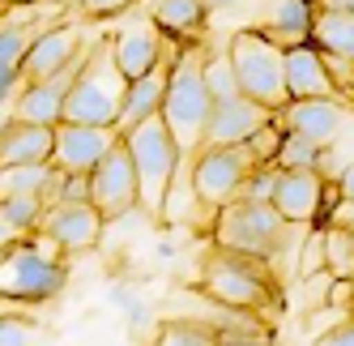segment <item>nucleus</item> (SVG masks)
<instances>
[{"mask_svg":"<svg viewBox=\"0 0 354 346\" xmlns=\"http://www.w3.org/2000/svg\"><path fill=\"white\" fill-rule=\"evenodd\" d=\"M320 150L324 145H316V141H308V137H295V133H286V141H282V154H277V167H316L320 163Z\"/></svg>","mask_w":354,"mask_h":346,"instance_id":"nucleus-29","label":"nucleus"},{"mask_svg":"<svg viewBox=\"0 0 354 346\" xmlns=\"http://www.w3.org/2000/svg\"><path fill=\"white\" fill-rule=\"evenodd\" d=\"M90 201L98 206V214L107 222L141 210V184H137V167H133V154H129V145H124V137L103 154V163L90 171Z\"/></svg>","mask_w":354,"mask_h":346,"instance_id":"nucleus-9","label":"nucleus"},{"mask_svg":"<svg viewBox=\"0 0 354 346\" xmlns=\"http://www.w3.org/2000/svg\"><path fill=\"white\" fill-rule=\"evenodd\" d=\"M103 227H107V218L98 214L94 201H56L52 210L43 214V222H39V231L52 235L64 257L90 253L94 244L103 239Z\"/></svg>","mask_w":354,"mask_h":346,"instance_id":"nucleus-10","label":"nucleus"},{"mask_svg":"<svg viewBox=\"0 0 354 346\" xmlns=\"http://www.w3.org/2000/svg\"><path fill=\"white\" fill-rule=\"evenodd\" d=\"M86 52L82 47V30L77 26H47L35 43H30V52H26V60H21V78L26 82H47V78H56V73L64 69V64H73Z\"/></svg>","mask_w":354,"mask_h":346,"instance_id":"nucleus-15","label":"nucleus"},{"mask_svg":"<svg viewBox=\"0 0 354 346\" xmlns=\"http://www.w3.org/2000/svg\"><path fill=\"white\" fill-rule=\"evenodd\" d=\"M162 30L154 26V21H141V26H124L111 43H115V60L124 69V78H141V73H149L158 60H162Z\"/></svg>","mask_w":354,"mask_h":346,"instance_id":"nucleus-19","label":"nucleus"},{"mask_svg":"<svg viewBox=\"0 0 354 346\" xmlns=\"http://www.w3.org/2000/svg\"><path fill=\"white\" fill-rule=\"evenodd\" d=\"M231 52V64L239 73V86L248 98L282 111L290 103V86H286V47L269 39L265 30H239L226 43Z\"/></svg>","mask_w":354,"mask_h":346,"instance_id":"nucleus-7","label":"nucleus"},{"mask_svg":"<svg viewBox=\"0 0 354 346\" xmlns=\"http://www.w3.org/2000/svg\"><path fill=\"white\" fill-rule=\"evenodd\" d=\"M205 56L196 43L180 47V56L171 64V82H167V98H162V120L180 145V154L192 158L201 150V137H205V125H209V111H214V98H209V86H205Z\"/></svg>","mask_w":354,"mask_h":346,"instance_id":"nucleus-2","label":"nucleus"},{"mask_svg":"<svg viewBox=\"0 0 354 346\" xmlns=\"http://www.w3.org/2000/svg\"><path fill=\"white\" fill-rule=\"evenodd\" d=\"M337 188H342L346 197H354V158L346 163V171H342V180H337Z\"/></svg>","mask_w":354,"mask_h":346,"instance_id":"nucleus-38","label":"nucleus"},{"mask_svg":"<svg viewBox=\"0 0 354 346\" xmlns=\"http://www.w3.org/2000/svg\"><path fill=\"white\" fill-rule=\"evenodd\" d=\"M201 291L222 308H243L257 316H269L282 304V282L273 278L269 261L222 248V244H214V253L201 265Z\"/></svg>","mask_w":354,"mask_h":346,"instance_id":"nucleus-1","label":"nucleus"},{"mask_svg":"<svg viewBox=\"0 0 354 346\" xmlns=\"http://www.w3.org/2000/svg\"><path fill=\"white\" fill-rule=\"evenodd\" d=\"M205 17H209L205 0H154V26L167 39H196Z\"/></svg>","mask_w":354,"mask_h":346,"instance_id":"nucleus-21","label":"nucleus"},{"mask_svg":"<svg viewBox=\"0 0 354 346\" xmlns=\"http://www.w3.org/2000/svg\"><path fill=\"white\" fill-rule=\"evenodd\" d=\"M218 346H269V329H265V325H239V329H222Z\"/></svg>","mask_w":354,"mask_h":346,"instance_id":"nucleus-32","label":"nucleus"},{"mask_svg":"<svg viewBox=\"0 0 354 346\" xmlns=\"http://www.w3.org/2000/svg\"><path fill=\"white\" fill-rule=\"evenodd\" d=\"M316 9H342V13H354V0H316Z\"/></svg>","mask_w":354,"mask_h":346,"instance_id":"nucleus-39","label":"nucleus"},{"mask_svg":"<svg viewBox=\"0 0 354 346\" xmlns=\"http://www.w3.org/2000/svg\"><path fill=\"white\" fill-rule=\"evenodd\" d=\"M222 329L214 320H196V316H180V320H162L154 346H218Z\"/></svg>","mask_w":354,"mask_h":346,"instance_id":"nucleus-23","label":"nucleus"},{"mask_svg":"<svg viewBox=\"0 0 354 346\" xmlns=\"http://www.w3.org/2000/svg\"><path fill=\"white\" fill-rule=\"evenodd\" d=\"M39 342V320L26 312H5L0 316V346H35Z\"/></svg>","mask_w":354,"mask_h":346,"instance_id":"nucleus-28","label":"nucleus"},{"mask_svg":"<svg viewBox=\"0 0 354 346\" xmlns=\"http://www.w3.org/2000/svg\"><path fill=\"white\" fill-rule=\"evenodd\" d=\"M205 86H209V98H214V103H226V98H239V94H243L239 73H235V64H231V52L205 56Z\"/></svg>","mask_w":354,"mask_h":346,"instance_id":"nucleus-24","label":"nucleus"},{"mask_svg":"<svg viewBox=\"0 0 354 346\" xmlns=\"http://www.w3.org/2000/svg\"><path fill=\"white\" fill-rule=\"evenodd\" d=\"M320 227H346V231H354V197H346V192H342L337 201H333V210L324 214Z\"/></svg>","mask_w":354,"mask_h":346,"instance_id":"nucleus-34","label":"nucleus"},{"mask_svg":"<svg viewBox=\"0 0 354 346\" xmlns=\"http://www.w3.org/2000/svg\"><path fill=\"white\" fill-rule=\"evenodd\" d=\"M68 282L64 269V253L52 235L30 231L21 244L0 257V295L5 300H26V304H43L56 300Z\"/></svg>","mask_w":354,"mask_h":346,"instance_id":"nucleus-4","label":"nucleus"},{"mask_svg":"<svg viewBox=\"0 0 354 346\" xmlns=\"http://www.w3.org/2000/svg\"><path fill=\"white\" fill-rule=\"evenodd\" d=\"M26 235H30V231H21L17 222L9 218V210L0 206V257H5V253L13 248V244H21V239H26Z\"/></svg>","mask_w":354,"mask_h":346,"instance_id":"nucleus-35","label":"nucleus"},{"mask_svg":"<svg viewBox=\"0 0 354 346\" xmlns=\"http://www.w3.org/2000/svg\"><path fill=\"white\" fill-rule=\"evenodd\" d=\"M56 154V129L30 125V120L9 116L0 129V163H52Z\"/></svg>","mask_w":354,"mask_h":346,"instance_id":"nucleus-18","label":"nucleus"},{"mask_svg":"<svg viewBox=\"0 0 354 346\" xmlns=\"http://www.w3.org/2000/svg\"><path fill=\"white\" fill-rule=\"evenodd\" d=\"M124 145L133 154V167H137V184H141V210L149 218H162V206H167V192H171V180L180 171L184 154L175 145L171 129L162 116H149L141 125H133L124 133Z\"/></svg>","mask_w":354,"mask_h":346,"instance_id":"nucleus-6","label":"nucleus"},{"mask_svg":"<svg viewBox=\"0 0 354 346\" xmlns=\"http://www.w3.org/2000/svg\"><path fill=\"white\" fill-rule=\"evenodd\" d=\"M277 176H282V167H277V163H261V167L243 180V192H239V197H257V201H269Z\"/></svg>","mask_w":354,"mask_h":346,"instance_id":"nucleus-31","label":"nucleus"},{"mask_svg":"<svg viewBox=\"0 0 354 346\" xmlns=\"http://www.w3.org/2000/svg\"><path fill=\"white\" fill-rule=\"evenodd\" d=\"M5 5H17V0H0V9H5Z\"/></svg>","mask_w":354,"mask_h":346,"instance_id":"nucleus-42","label":"nucleus"},{"mask_svg":"<svg viewBox=\"0 0 354 346\" xmlns=\"http://www.w3.org/2000/svg\"><path fill=\"white\" fill-rule=\"evenodd\" d=\"M56 5H77V0H56Z\"/></svg>","mask_w":354,"mask_h":346,"instance_id":"nucleus-41","label":"nucleus"},{"mask_svg":"<svg viewBox=\"0 0 354 346\" xmlns=\"http://www.w3.org/2000/svg\"><path fill=\"white\" fill-rule=\"evenodd\" d=\"M171 64H175V56H167V52H162V60H158L154 69L129 82V98H124L120 125H115L120 133H129L133 125H141V120H149V116H158V111H162L167 82H171Z\"/></svg>","mask_w":354,"mask_h":346,"instance_id":"nucleus-17","label":"nucleus"},{"mask_svg":"<svg viewBox=\"0 0 354 346\" xmlns=\"http://www.w3.org/2000/svg\"><path fill=\"white\" fill-rule=\"evenodd\" d=\"M324 269L333 278H354V235L346 227H324Z\"/></svg>","mask_w":354,"mask_h":346,"instance_id":"nucleus-25","label":"nucleus"},{"mask_svg":"<svg viewBox=\"0 0 354 346\" xmlns=\"http://www.w3.org/2000/svg\"><path fill=\"white\" fill-rule=\"evenodd\" d=\"M324 188H328V180L320 176L316 167H295V171L282 167V176H277L269 201L282 210L286 222L312 227V222H320V210H324Z\"/></svg>","mask_w":354,"mask_h":346,"instance_id":"nucleus-13","label":"nucleus"},{"mask_svg":"<svg viewBox=\"0 0 354 346\" xmlns=\"http://www.w3.org/2000/svg\"><path fill=\"white\" fill-rule=\"evenodd\" d=\"M295 274L299 278H308V274H324V227H312L308 239H303V248H299V265H295Z\"/></svg>","mask_w":354,"mask_h":346,"instance_id":"nucleus-30","label":"nucleus"},{"mask_svg":"<svg viewBox=\"0 0 354 346\" xmlns=\"http://www.w3.org/2000/svg\"><path fill=\"white\" fill-rule=\"evenodd\" d=\"M209 9H231V5H239V0H205Z\"/></svg>","mask_w":354,"mask_h":346,"instance_id":"nucleus-40","label":"nucleus"},{"mask_svg":"<svg viewBox=\"0 0 354 346\" xmlns=\"http://www.w3.org/2000/svg\"><path fill=\"white\" fill-rule=\"evenodd\" d=\"M350 235H354V231H350Z\"/></svg>","mask_w":354,"mask_h":346,"instance_id":"nucleus-43","label":"nucleus"},{"mask_svg":"<svg viewBox=\"0 0 354 346\" xmlns=\"http://www.w3.org/2000/svg\"><path fill=\"white\" fill-rule=\"evenodd\" d=\"M316 346H354V316H346L342 325H333L328 334H320Z\"/></svg>","mask_w":354,"mask_h":346,"instance_id":"nucleus-36","label":"nucleus"},{"mask_svg":"<svg viewBox=\"0 0 354 346\" xmlns=\"http://www.w3.org/2000/svg\"><path fill=\"white\" fill-rule=\"evenodd\" d=\"M290 231H295V222H286L273 201H257V197H235V201H226L214 214V244L261 257V261L282 257Z\"/></svg>","mask_w":354,"mask_h":346,"instance_id":"nucleus-5","label":"nucleus"},{"mask_svg":"<svg viewBox=\"0 0 354 346\" xmlns=\"http://www.w3.org/2000/svg\"><path fill=\"white\" fill-rule=\"evenodd\" d=\"M273 116L286 133L308 137L316 145H337V137L346 129V103L342 98H290V103Z\"/></svg>","mask_w":354,"mask_h":346,"instance_id":"nucleus-11","label":"nucleus"},{"mask_svg":"<svg viewBox=\"0 0 354 346\" xmlns=\"http://www.w3.org/2000/svg\"><path fill=\"white\" fill-rule=\"evenodd\" d=\"M9 210V218L17 222L21 231H39V222H43V214L52 210L47 206V197L43 192H21V197H5V201H0Z\"/></svg>","mask_w":354,"mask_h":346,"instance_id":"nucleus-26","label":"nucleus"},{"mask_svg":"<svg viewBox=\"0 0 354 346\" xmlns=\"http://www.w3.org/2000/svg\"><path fill=\"white\" fill-rule=\"evenodd\" d=\"M269 120H273V107L257 103V98H248V94L226 98V103H214L201 145H243L261 125H269Z\"/></svg>","mask_w":354,"mask_h":346,"instance_id":"nucleus-14","label":"nucleus"},{"mask_svg":"<svg viewBox=\"0 0 354 346\" xmlns=\"http://www.w3.org/2000/svg\"><path fill=\"white\" fill-rule=\"evenodd\" d=\"M133 0H82V13L86 17H111V13H120V9H129Z\"/></svg>","mask_w":354,"mask_h":346,"instance_id":"nucleus-37","label":"nucleus"},{"mask_svg":"<svg viewBox=\"0 0 354 346\" xmlns=\"http://www.w3.org/2000/svg\"><path fill=\"white\" fill-rule=\"evenodd\" d=\"M282 141H286V129L277 125V116L269 120V125H261L257 133L248 137V150L257 163H277V154H282Z\"/></svg>","mask_w":354,"mask_h":346,"instance_id":"nucleus-27","label":"nucleus"},{"mask_svg":"<svg viewBox=\"0 0 354 346\" xmlns=\"http://www.w3.org/2000/svg\"><path fill=\"white\" fill-rule=\"evenodd\" d=\"M312 43L320 52H337L354 60V13L342 9H316V26H312Z\"/></svg>","mask_w":354,"mask_h":346,"instance_id":"nucleus-22","label":"nucleus"},{"mask_svg":"<svg viewBox=\"0 0 354 346\" xmlns=\"http://www.w3.org/2000/svg\"><path fill=\"white\" fill-rule=\"evenodd\" d=\"M257 167L261 163L252 158L248 141L243 145H201V150L188 158V180H192L196 201L209 214H218L226 201H235V197L243 192V180Z\"/></svg>","mask_w":354,"mask_h":346,"instance_id":"nucleus-8","label":"nucleus"},{"mask_svg":"<svg viewBox=\"0 0 354 346\" xmlns=\"http://www.w3.org/2000/svg\"><path fill=\"white\" fill-rule=\"evenodd\" d=\"M286 86H290V98H342L316 43L286 47Z\"/></svg>","mask_w":354,"mask_h":346,"instance_id":"nucleus-16","label":"nucleus"},{"mask_svg":"<svg viewBox=\"0 0 354 346\" xmlns=\"http://www.w3.org/2000/svg\"><path fill=\"white\" fill-rule=\"evenodd\" d=\"M124 98H129V78L115 60V43L111 39H94L86 64L73 82L68 98H64V120L73 125H120Z\"/></svg>","mask_w":354,"mask_h":346,"instance_id":"nucleus-3","label":"nucleus"},{"mask_svg":"<svg viewBox=\"0 0 354 346\" xmlns=\"http://www.w3.org/2000/svg\"><path fill=\"white\" fill-rule=\"evenodd\" d=\"M312 26H316V0H277L261 30L282 47H299L312 43Z\"/></svg>","mask_w":354,"mask_h":346,"instance_id":"nucleus-20","label":"nucleus"},{"mask_svg":"<svg viewBox=\"0 0 354 346\" xmlns=\"http://www.w3.org/2000/svg\"><path fill=\"white\" fill-rule=\"evenodd\" d=\"M120 137L124 133L111 129V125H73V120H60V125H56V154H52V163L60 171H94Z\"/></svg>","mask_w":354,"mask_h":346,"instance_id":"nucleus-12","label":"nucleus"},{"mask_svg":"<svg viewBox=\"0 0 354 346\" xmlns=\"http://www.w3.org/2000/svg\"><path fill=\"white\" fill-rule=\"evenodd\" d=\"M324 304L354 316V278H333V286H328V300H324Z\"/></svg>","mask_w":354,"mask_h":346,"instance_id":"nucleus-33","label":"nucleus"}]
</instances>
